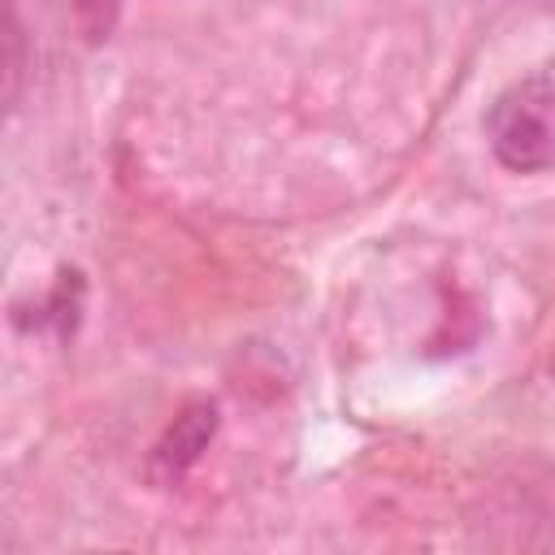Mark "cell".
Wrapping results in <instances>:
<instances>
[{"mask_svg": "<svg viewBox=\"0 0 555 555\" xmlns=\"http://www.w3.org/2000/svg\"><path fill=\"white\" fill-rule=\"evenodd\" d=\"M486 139L494 160L512 173L555 169V78L529 74L499 91L486 113Z\"/></svg>", "mask_w": 555, "mask_h": 555, "instance_id": "6da1fadb", "label": "cell"}, {"mask_svg": "<svg viewBox=\"0 0 555 555\" xmlns=\"http://www.w3.org/2000/svg\"><path fill=\"white\" fill-rule=\"evenodd\" d=\"M217 421H221V412H217L212 399H191V403L165 425V434L156 438V447H152V455H147V477H152V486H178V481L199 464V455L208 451V442H212V434H217Z\"/></svg>", "mask_w": 555, "mask_h": 555, "instance_id": "7a4b0ae2", "label": "cell"}, {"mask_svg": "<svg viewBox=\"0 0 555 555\" xmlns=\"http://www.w3.org/2000/svg\"><path fill=\"white\" fill-rule=\"evenodd\" d=\"M121 4L126 0H69V13H74V26H78L82 43H91V48L108 43L113 30H117Z\"/></svg>", "mask_w": 555, "mask_h": 555, "instance_id": "3957f363", "label": "cell"}]
</instances>
